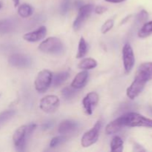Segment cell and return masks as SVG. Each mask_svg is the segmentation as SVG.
I'll use <instances>...</instances> for the list:
<instances>
[{"instance_id": "29", "label": "cell", "mask_w": 152, "mask_h": 152, "mask_svg": "<svg viewBox=\"0 0 152 152\" xmlns=\"http://www.w3.org/2000/svg\"><path fill=\"white\" fill-rule=\"evenodd\" d=\"M95 13H97V14H102L104 12H105L107 10V8L104 6H97V7L95 8Z\"/></svg>"}, {"instance_id": "21", "label": "cell", "mask_w": 152, "mask_h": 152, "mask_svg": "<svg viewBox=\"0 0 152 152\" xmlns=\"http://www.w3.org/2000/svg\"><path fill=\"white\" fill-rule=\"evenodd\" d=\"M16 114L15 110H7L0 113V128L2 127L7 122L11 120Z\"/></svg>"}, {"instance_id": "34", "label": "cell", "mask_w": 152, "mask_h": 152, "mask_svg": "<svg viewBox=\"0 0 152 152\" xmlns=\"http://www.w3.org/2000/svg\"><path fill=\"white\" fill-rule=\"evenodd\" d=\"M0 96H1V94H0Z\"/></svg>"}, {"instance_id": "23", "label": "cell", "mask_w": 152, "mask_h": 152, "mask_svg": "<svg viewBox=\"0 0 152 152\" xmlns=\"http://www.w3.org/2000/svg\"><path fill=\"white\" fill-rule=\"evenodd\" d=\"M18 13L22 18H27L32 15L33 9L29 4H22L18 7Z\"/></svg>"}, {"instance_id": "24", "label": "cell", "mask_w": 152, "mask_h": 152, "mask_svg": "<svg viewBox=\"0 0 152 152\" xmlns=\"http://www.w3.org/2000/svg\"><path fill=\"white\" fill-rule=\"evenodd\" d=\"M77 89L71 87H65L62 90V95L65 99H71L77 94Z\"/></svg>"}, {"instance_id": "5", "label": "cell", "mask_w": 152, "mask_h": 152, "mask_svg": "<svg viewBox=\"0 0 152 152\" xmlns=\"http://www.w3.org/2000/svg\"><path fill=\"white\" fill-rule=\"evenodd\" d=\"M52 77L53 74L49 70H43L40 71L37 75L35 80V88L39 93H44L45 92L52 83Z\"/></svg>"}, {"instance_id": "6", "label": "cell", "mask_w": 152, "mask_h": 152, "mask_svg": "<svg viewBox=\"0 0 152 152\" xmlns=\"http://www.w3.org/2000/svg\"><path fill=\"white\" fill-rule=\"evenodd\" d=\"M101 127H102V122L97 121L91 130L84 134L81 140V144L83 147L87 148L91 146L98 140Z\"/></svg>"}, {"instance_id": "32", "label": "cell", "mask_w": 152, "mask_h": 152, "mask_svg": "<svg viewBox=\"0 0 152 152\" xmlns=\"http://www.w3.org/2000/svg\"><path fill=\"white\" fill-rule=\"evenodd\" d=\"M12 1H13V4H14V6H15V7H16V6L19 5V1H20V0H12Z\"/></svg>"}, {"instance_id": "2", "label": "cell", "mask_w": 152, "mask_h": 152, "mask_svg": "<svg viewBox=\"0 0 152 152\" xmlns=\"http://www.w3.org/2000/svg\"><path fill=\"white\" fill-rule=\"evenodd\" d=\"M36 128V124H30L28 126H20L15 131L13 136V141L17 151H24L27 139L32 134Z\"/></svg>"}, {"instance_id": "19", "label": "cell", "mask_w": 152, "mask_h": 152, "mask_svg": "<svg viewBox=\"0 0 152 152\" xmlns=\"http://www.w3.org/2000/svg\"><path fill=\"white\" fill-rule=\"evenodd\" d=\"M123 150V140L119 136L114 137L111 142V151L113 152H121Z\"/></svg>"}, {"instance_id": "22", "label": "cell", "mask_w": 152, "mask_h": 152, "mask_svg": "<svg viewBox=\"0 0 152 152\" xmlns=\"http://www.w3.org/2000/svg\"><path fill=\"white\" fill-rule=\"evenodd\" d=\"M88 51V44L86 42V39L83 37H81L79 42V46H78V52L76 56L77 59H81V58L84 57L86 54L87 53Z\"/></svg>"}, {"instance_id": "14", "label": "cell", "mask_w": 152, "mask_h": 152, "mask_svg": "<svg viewBox=\"0 0 152 152\" xmlns=\"http://www.w3.org/2000/svg\"><path fill=\"white\" fill-rule=\"evenodd\" d=\"M78 128V124L72 120H65L59 124L58 132L62 135H67L75 132Z\"/></svg>"}, {"instance_id": "27", "label": "cell", "mask_w": 152, "mask_h": 152, "mask_svg": "<svg viewBox=\"0 0 152 152\" xmlns=\"http://www.w3.org/2000/svg\"><path fill=\"white\" fill-rule=\"evenodd\" d=\"M148 18V13L146 10H142L137 15V21L139 22H145Z\"/></svg>"}, {"instance_id": "20", "label": "cell", "mask_w": 152, "mask_h": 152, "mask_svg": "<svg viewBox=\"0 0 152 152\" xmlns=\"http://www.w3.org/2000/svg\"><path fill=\"white\" fill-rule=\"evenodd\" d=\"M152 34V21L145 22L138 32L140 38H146Z\"/></svg>"}, {"instance_id": "9", "label": "cell", "mask_w": 152, "mask_h": 152, "mask_svg": "<svg viewBox=\"0 0 152 152\" xmlns=\"http://www.w3.org/2000/svg\"><path fill=\"white\" fill-rule=\"evenodd\" d=\"M123 60L125 71L127 74L131 72L135 63V57L133 49L130 44L127 43L123 48Z\"/></svg>"}, {"instance_id": "10", "label": "cell", "mask_w": 152, "mask_h": 152, "mask_svg": "<svg viewBox=\"0 0 152 152\" xmlns=\"http://www.w3.org/2000/svg\"><path fill=\"white\" fill-rule=\"evenodd\" d=\"M8 62L10 65L19 68H28L32 63L31 59L26 55L21 53H14L9 57Z\"/></svg>"}, {"instance_id": "33", "label": "cell", "mask_w": 152, "mask_h": 152, "mask_svg": "<svg viewBox=\"0 0 152 152\" xmlns=\"http://www.w3.org/2000/svg\"><path fill=\"white\" fill-rule=\"evenodd\" d=\"M1 6H2V4H1V2H0V9H1Z\"/></svg>"}, {"instance_id": "11", "label": "cell", "mask_w": 152, "mask_h": 152, "mask_svg": "<svg viewBox=\"0 0 152 152\" xmlns=\"http://www.w3.org/2000/svg\"><path fill=\"white\" fill-rule=\"evenodd\" d=\"M99 102V96L96 92H90L84 97L83 100V107L86 114H92L94 109Z\"/></svg>"}, {"instance_id": "7", "label": "cell", "mask_w": 152, "mask_h": 152, "mask_svg": "<svg viewBox=\"0 0 152 152\" xmlns=\"http://www.w3.org/2000/svg\"><path fill=\"white\" fill-rule=\"evenodd\" d=\"M94 7L91 4L83 5L80 7L78 15L74 20V24H73V27H74V29L75 31H78L80 27L83 25V23L87 20V19H88L90 15L91 14L92 11H93Z\"/></svg>"}, {"instance_id": "16", "label": "cell", "mask_w": 152, "mask_h": 152, "mask_svg": "<svg viewBox=\"0 0 152 152\" xmlns=\"http://www.w3.org/2000/svg\"><path fill=\"white\" fill-rule=\"evenodd\" d=\"M16 28V21L13 19H4L0 20V34L11 33Z\"/></svg>"}, {"instance_id": "13", "label": "cell", "mask_w": 152, "mask_h": 152, "mask_svg": "<svg viewBox=\"0 0 152 152\" xmlns=\"http://www.w3.org/2000/svg\"><path fill=\"white\" fill-rule=\"evenodd\" d=\"M124 127V119H123V116L122 115L121 117L114 120V121L110 123L106 126V128H105V133L107 134H116L120 132Z\"/></svg>"}, {"instance_id": "30", "label": "cell", "mask_w": 152, "mask_h": 152, "mask_svg": "<svg viewBox=\"0 0 152 152\" xmlns=\"http://www.w3.org/2000/svg\"><path fill=\"white\" fill-rule=\"evenodd\" d=\"M51 126H53V123H52L51 122H47V123H45V124H43L42 129L45 130V129H50Z\"/></svg>"}, {"instance_id": "15", "label": "cell", "mask_w": 152, "mask_h": 152, "mask_svg": "<svg viewBox=\"0 0 152 152\" xmlns=\"http://www.w3.org/2000/svg\"><path fill=\"white\" fill-rule=\"evenodd\" d=\"M88 78V73L86 71H83L77 74L74 77L71 86L76 89H80L86 86L87 83Z\"/></svg>"}, {"instance_id": "4", "label": "cell", "mask_w": 152, "mask_h": 152, "mask_svg": "<svg viewBox=\"0 0 152 152\" xmlns=\"http://www.w3.org/2000/svg\"><path fill=\"white\" fill-rule=\"evenodd\" d=\"M39 49L43 53L50 54H60L64 52V45L56 37H49L40 43Z\"/></svg>"}, {"instance_id": "28", "label": "cell", "mask_w": 152, "mask_h": 152, "mask_svg": "<svg viewBox=\"0 0 152 152\" xmlns=\"http://www.w3.org/2000/svg\"><path fill=\"white\" fill-rule=\"evenodd\" d=\"M69 6H70V2L69 0H64L63 3L62 4V7H61V12H62V14L65 15L66 14L67 12L69 10Z\"/></svg>"}, {"instance_id": "1", "label": "cell", "mask_w": 152, "mask_h": 152, "mask_svg": "<svg viewBox=\"0 0 152 152\" xmlns=\"http://www.w3.org/2000/svg\"><path fill=\"white\" fill-rule=\"evenodd\" d=\"M152 80V62L141 64L138 68L134 80L128 88L127 96L129 99H134L140 94L145 85Z\"/></svg>"}, {"instance_id": "25", "label": "cell", "mask_w": 152, "mask_h": 152, "mask_svg": "<svg viewBox=\"0 0 152 152\" xmlns=\"http://www.w3.org/2000/svg\"><path fill=\"white\" fill-rule=\"evenodd\" d=\"M67 140V137L64 135H62V136H57L53 137V139L50 140V146L51 148H54V147L57 146V145H59L60 144L63 143L64 142H65Z\"/></svg>"}, {"instance_id": "18", "label": "cell", "mask_w": 152, "mask_h": 152, "mask_svg": "<svg viewBox=\"0 0 152 152\" xmlns=\"http://www.w3.org/2000/svg\"><path fill=\"white\" fill-rule=\"evenodd\" d=\"M97 66V62L92 58H86L79 63L78 68L80 69L90 70Z\"/></svg>"}, {"instance_id": "26", "label": "cell", "mask_w": 152, "mask_h": 152, "mask_svg": "<svg viewBox=\"0 0 152 152\" xmlns=\"http://www.w3.org/2000/svg\"><path fill=\"white\" fill-rule=\"evenodd\" d=\"M114 21L113 19H109L105 22V23L102 25V28H101V32L102 34H107L109 31H111L112 29V28L114 27Z\"/></svg>"}, {"instance_id": "3", "label": "cell", "mask_w": 152, "mask_h": 152, "mask_svg": "<svg viewBox=\"0 0 152 152\" xmlns=\"http://www.w3.org/2000/svg\"><path fill=\"white\" fill-rule=\"evenodd\" d=\"M125 126L129 127L152 128V120L136 112H129L123 114Z\"/></svg>"}, {"instance_id": "12", "label": "cell", "mask_w": 152, "mask_h": 152, "mask_svg": "<svg viewBox=\"0 0 152 152\" xmlns=\"http://www.w3.org/2000/svg\"><path fill=\"white\" fill-rule=\"evenodd\" d=\"M47 34V28L45 26H41L36 31L27 33L23 36V39L27 42H35L42 40Z\"/></svg>"}, {"instance_id": "17", "label": "cell", "mask_w": 152, "mask_h": 152, "mask_svg": "<svg viewBox=\"0 0 152 152\" xmlns=\"http://www.w3.org/2000/svg\"><path fill=\"white\" fill-rule=\"evenodd\" d=\"M69 76L70 74L68 72H67V71L58 73V74H55L52 77L51 84L53 85V87H59V86L63 84L68 80Z\"/></svg>"}, {"instance_id": "8", "label": "cell", "mask_w": 152, "mask_h": 152, "mask_svg": "<svg viewBox=\"0 0 152 152\" xmlns=\"http://www.w3.org/2000/svg\"><path fill=\"white\" fill-rule=\"evenodd\" d=\"M59 106V99L55 95H48L41 99L39 107L44 112L53 113Z\"/></svg>"}, {"instance_id": "31", "label": "cell", "mask_w": 152, "mask_h": 152, "mask_svg": "<svg viewBox=\"0 0 152 152\" xmlns=\"http://www.w3.org/2000/svg\"><path fill=\"white\" fill-rule=\"evenodd\" d=\"M124 1H126V0H105V1H107V2L111 3H120Z\"/></svg>"}]
</instances>
